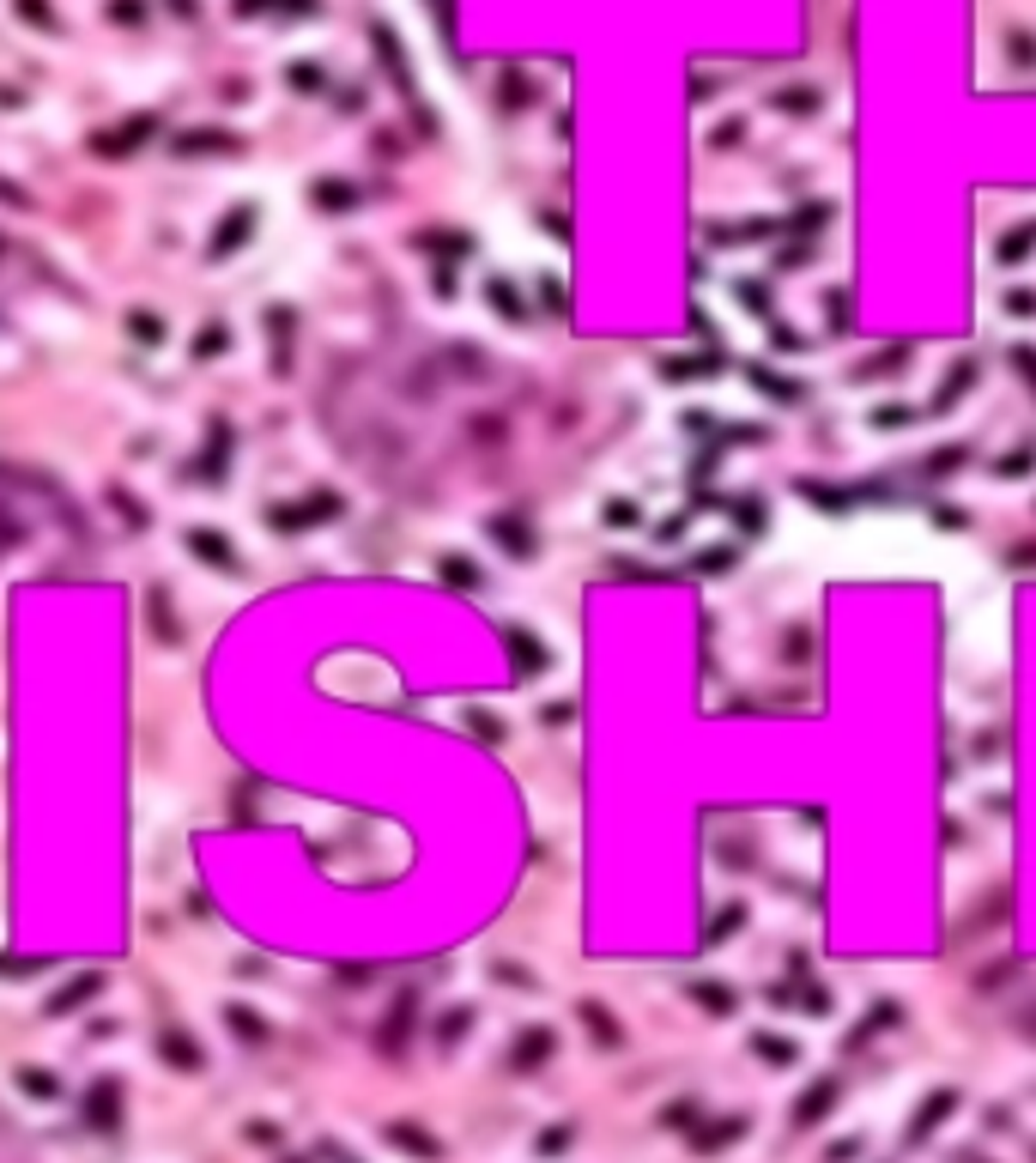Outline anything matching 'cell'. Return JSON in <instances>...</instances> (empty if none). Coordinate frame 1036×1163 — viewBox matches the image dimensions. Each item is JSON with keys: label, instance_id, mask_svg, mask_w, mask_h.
Masks as SVG:
<instances>
[{"label": "cell", "instance_id": "1", "mask_svg": "<svg viewBox=\"0 0 1036 1163\" xmlns=\"http://www.w3.org/2000/svg\"><path fill=\"white\" fill-rule=\"evenodd\" d=\"M109 1109H115V1085H98V1115H91V1121H98V1127H109V1121H115V1115H109Z\"/></svg>", "mask_w": 1036, "mask_h": 1163}]
</instances>
